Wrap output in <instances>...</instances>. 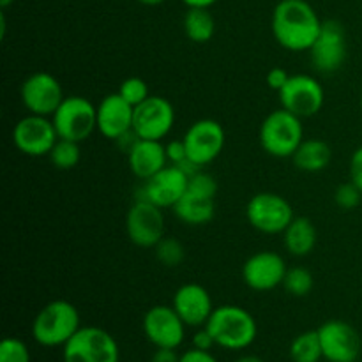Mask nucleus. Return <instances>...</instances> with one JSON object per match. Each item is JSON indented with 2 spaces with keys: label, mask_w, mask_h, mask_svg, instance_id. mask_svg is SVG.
Listing matches in <instances>:
<instances>
[{
  "label": "nucleus",
  "mask_w": 362,
  "mask_h": 362,
  "mask_svg": "<svg viewBox=\"0 0 362 362\" xmlns=\"http://www.w3.org/2000/svg\"><path fill=\"white\" fill-rule=\"evenodd\" d=\"M324 21L308 0H279L272 13V34L290 52H310Z\"/></svg>",
  "instance_id": "f257e3e1"
},
{
  "label": "nucleus",
  "mask_w": 362,
  "mask_h": 362,
  "mask_svg": "<svg viewBox=\"0 0 362 362\" xmlns=\"http://www.w3.org/2000/svg\"><path fill=\"white\" fill-rule=\"evenodd\" d=\"M205 327L214 338L216 346L232 352L251 346L258 336V325L253 315L235 304L216 308Z\"/></svg>",
  "instance_id": "f03ea898"
},
{
  "label": "nucleus",
  "mask_w": 362,
  "mask_h": 362,
  "mask_svg": "<svg viewBox=\"0 0 362 362\" xmlns=\"http://www.w3.org/2000/svg\"><path fill=\"white\" fill-rule=\"evenodd\" d=\"M81 329L76 306L69 300H52L39 310L32 322V338L46 349L64 346Z\"/></svg>",
  "instance_id": "7ed1b4c3"
},
{
  "label": "nucleus",
  "mask_w": 362,
  "mask_h": 362,
  "mask_svg": "<svg viewBox=\"0 0 362 362\" xmlns=\"http://www.w3.org/2000/svg\"><path fill=\"white\" fill-rule=\"evenodd\" d=\"M216 194L218 182L211 173L197 172L189 177L186 193L173 207L177 218L189 226H204L216 216Z\"/></svg>",
  "instance_id": "20e7f679"
},
{
  "label": "nucleus",
  "mask_w": 362,
  "mask_h": 362,
  "mask_svg": "<svg viewBox=\"0 0 362 362\" xmlns=\"http://www.w3.org/2000/svg\"><path fill=\"white\" fill-rule=\"evenodd\" d=\"M304 140L300 117L279 108L269 113L260 126V145L272 158H292Z\"/></svg>",
  "instance_id": "39448f33"
},
{
  "label": "nucleus",
  "mask_w": 362,
  "mask_h": 362,
  "mask_svg": "<svg viewBox=\"0 0 362 362\" xmlns=\"http://www.w3.org/2000/svg\"><path fill=\"white\" fill-rule=\"evenodd\" d=\"M64 362H119L120 350L108 331L94 325L81 327L62 346Z\"/></svg>",
  "instance_id": "423d86ee"
},
{
  "label": "nucleus",
  "mask_w": 362,
  "mask_h": 362,
  "mask_svg": "<svg viewBox=\"0 0 362 362\" xmlns=\"http://www.w3.org/2000/svg\"><path fill=\"white\" fill-rule=\"evenodd\" d=\"M52 120L59 138L81 144L98 129V106L83 95H67Z\"/></svg>",
  "instance_id": "0eeeda50"
},
{
  "label": "nucleus",
  "mask_w": 362,
  "mask_h": 362,
  "mask_svg": "<svg viewBox=\"0 0 362 362\" xmlns=\"http://www.w3.org/2000/svg\"><path fill=\"white\" fill-rule=\"evenodd\" d=\"M247 223L255 230L267 235H278L286 230V226L296 218L293 209L286 198L272 191H262L251 197L246 205Z\"/></svg>",
  "instance_id": "6e6552de"
},
{
  "label": "nucleus",
  "mask_w": 362,
  "mask_h": 362,
  "mask_svg": "<svg viewBox=\"0 0 362 362\" xmlns=\"http://www.w3.org/2000/svg\"><path fill=\"white\" fill-rule=\"evenodd\" d=\"M278 95L281 108L288 110L300 119L317 115L325 103L324 87L310 74H292Z\"/></svg>",
  "instance_id": "1a4fd4ad"
},
{
  "label": "nucleus",
  "mask_w": 362,
  "mask_h": 362,
  "mask_svg": "<svg viewBox=\"0 0 362 362\" xmlns=\"http://www.w3.org/2000/svg\"><path fill=\"white\" fill-rule=\"evenodd\" d=\"M126 232L138 247H154L165 237L163 209L148 200L136 198L126 214Z\"/></svg>",
  "instance_id": "9d476101"
},
{
  "label": "nucleus",
  "mask_w": 362,
  "mask_h": 362,
  "mask_svg": "<svg viewBox=\"0 0 362 362\" xmlns=\"http://www.w3.org/2000/svg\"><path fill=\"white\" fill-rule=\"evenodd\" d=\"M187 156L200 168L219 158L226 144V133L214 119H200L189 126L184 134Z\"/></svg>",
  "instance_id": "9b49d317"
},
{
  "label": "nucleus",
  "mask_w": 362,
  "mask_h": 362,
  "mask_svg": "<svg viewBox=\"0 0 362 362\" xmlns=\"http://www.w3.org/2000/svg\"><path fill=\"white\" fill-rule=\"evenodd\" d=\"M59 140L53 120L49 117L28 113L20 119L13 129V141L18 151L30 158H42L52 152Z\"/></svg>",
  "instance_id": "f8f14e48"
},
{
  "label": "nucleus",
  "mask_w": 362,
  "mask_h": 362,
  "mask_svg": "<svg viewBox=\"0 0 362 362\" xmlns=\"http://www.w3.org/2000/svg\"><path fill=\"white\" fill-rule=\"evenodd\" d=\"M175 124L173 105L163 95H148L144 103L134 106L133 129L144 140L166 138Z\"/></svg>",
  "instance_id": "ddd939ff"
},
{
  "label": "nucleus",
  "mask_w": 362,
  "mask_h": 362,
  "mask_svg": "<svg viewBox=\"0 0 362 362\" xmlns=\"http://www.w3.org/2000/svg\"><path fill=\"white\" fill-rule=\"evenodd\" d=\"M145 338L156 349H179L186 338V327L173 306L158 304L145 313L144 322Z\"/></svg>",
  "instance_id": "4468645a"
},
{
  "label": "nucleus",
  "mask_w": 362,
  "mask_h": 362,
  "mask_svg": "<svg viewBox=\"0 0 362 362\" xmlns=\"http://www.w3.org/2000/svg\"><path fill=\"white\" fill-rule=\"evenodd\" d=\"M20 98L28 113L52 117L66 99L62 85L53 74L34 73L21 83Z\"/></svg>",
  "instance_id": "2eb2a0df"
},
{
  "label": "nucleus",
  "mask_w": 362,
  "mask_h": 362,
  "mask_svg": "<svg viewBox=\"0 0 362 362\" xmlns=\"http://www.w3.org/2000/svg\"><path fill=\"white\" fill-rule=\"evenodd\" d=\"M324 359L329 362H356L361 356V336L349 322L327 320L317 329Z\"/></svg>",
  "instance_id": "dca6fc26"
},
{
  "label": "nucleus",
  "mask_w": 362,
  "mask_h": 362,
  "mask_svg": "<svg viewBox=\"0 0 362 362\" xmlns=\"http://www.w3.org/2000/svg\"><path fill=\"white\" fill-rule=\"evenodd\" d=\"M187 184H189V175L179 166L168 165L154 177L144 180L136 198L152 202L161 209H173L186 193Z\"/></svg>",
  "instance_id": "f3484780"
},
{
  "label": "nucleus",
  "mask_w": 362,
  "mask_h": 362,
  "mask_svg": "<svg viewBox=\"0 0 362 362\" xmlns=\"http://www.w3.org/2000/svg\"><path fill=\"white\" fill-rule=\"evenodd\" d=\"M310 53L311 62L320 73L338 71L346 59V35L343 25L336 20H325Z\"/></svg>",
  "instance_id": "a211bd4d"
},
{
  "label": "nucleus",
  "mask_w": 362,
  "mask_h": 362,
  "mask_svg": "<svg viewBox=\"0 0 362 362\" xmlns=\"http://www.w3.org/2000/svg\"><path fill=\"white\" fill-rule=\"evenodd\" d=\"M286 271L285 258L274 251H258L251 255L243 267V279L255 292H269L283 285Z\"/></svg>",
  "instance_id": "6ab92c4d"
},
{
  "label": "nucleus",
  "mask_w": 362,
  "mask_h": 362,
  "mask_svg": "<svg viewBox=\"0 0 362 362\" xmlns=\"http://www.w3.org/2000/svg\"><path fill=\"white\" fill-rule=\"evenodd\" d=\"M172 306L187 327H204L216 310L209 290L198 283L180 286L173 296Z\"/></svg>",
  "instance_id": "aec40b11"
},
{
  "label": "nucleus",
  "mask_w": 362,
  "mask_h": 362,
  "mask_svg": "<svg viewBox=\"0 0 362 362\" xmlns=\"http://www.w3.org/2000/svg\"><path fill=\"white\" fill-rule=\"evenodd\" d=\"M134 106L129 105L119 92L108 94L98 106V131L108 140H119L133 129Z\"/></svg>",
  "instance_id": "412c9836"
},
{
  "label": "nucleus",
  "mask_w": 362,
  "mask_h": 362,
  "mask_svg": "<svg viewBox=\"0 0 362 362\" xmlns=\"http://www.w3.org/2000/svg\"><path fill=\"white\" fill-rule=\"evenodd\" d=\"M126 156L131 172L141 182L154 177L156 173L161 172L165 166L170 165L168 158H166L165 145L159 140H144V138H140Z\"/></svg>",
  "instance_id": "4be33fe9"
},
{
  "label": "nucleus",
  "mask_w": 362,
  "mask_h": 362,
  "mask_svg": "<svg viewBox=\"0 0 362 362\" xmlns=\"http://www.w3.org/2000/svg\"><path fill=\"white\" fill-rule=\"evenodd\" d=\"M285 247L293 257H308L317 246L318 233L313 221L306 216H297L283 232Z\"/></svg>",
  "instance_id": "5701e85b"
},
{
  "label": "nucleus",
  "mask_w": 362,
  "mask_h": 362,
  "mask_svg": "<svg viewBox=\"0 0 362 362\" xmlns=\"http://www.w3.org/2000/svg\"><path fill=\"white\" fill-rule=\"evenodd\" d=\"M292 159L293 165H296L300 172L317 173L331 165L332 151L331 147H329V144H325L324 140L308 138V140H303V144L299 145V148H297L296 154L292 156Z\"/></svg>",
  "instance_id": "b1692460"
},
{
  "label": "nucleus",
  "mask_w": 362,
  "mask_h": 362,
  "mask_svg": "<svg viewBox=\"0 0 362 362\" xmlns=\"http://www.w3.org/2000/svg\"><path fill=\"white\" fill-rule=\"evenodd\" d=\"M182 25L187 37L193 42H198V45L211 41L216 32L214 16L205 7H187Z\"/></svg>",
  "instance_id": "393cba45"
},
{
  "label": "nucleus",
  "mask_w": 362,
  "mask_h": 362,
  "mask_svg": "<svg viewBox=\"0 0 362 362\" xmlns=\"http://www.w3.org/2000/svg\"><path fill=\"white\" fill-rule=\"evenodd\" d=\"M290 359L292 362H320L324 359L318 331H306L296 336L290 345Z\"/></svg>",
  "instance_id": "a878e982"
},
{
  "label": "nucleus",
  "mask_w": 362,
  "mask_h": 362,
  "mask_svg": "<svg viewBox=\"0 0 362 362\" xmlns=\"http://www.w3.org/2000/svg\"><path fill=\"white\" fill-rule=\"evenodd\" d=\"M49 161L55 168L59 170H73L74 166H78L81 159V151L80 144L78 141L64 140V138H59L57 144L53 145L52 152L48 154Z\"/></svg>",
  "instance_id": "bb28decb"
},
{
  "label": "nucleus",
  "mask_w": 362,
  "mask_h": 362,
  "mask_svg": "<svg viewBox=\"0 0 362 362\" xmlns=\"http://www.w3.org/2000/svg\"><path fill=\"white\" fill-rule=\"evenodd\" d=\"M283 286L290 296L306 297L315 286L313 274L304 267H290L283 279Z\"/></svg>",
  "instance_id": "cd10ccee"
},
{
  "label": "nucleus",
  "mask_w": 362,
  "mask_h": 362,
  "mask_svg": "<svg viewBox=\"0 0 362 362\" xmlns=\"http://www.w3.org/2000/svg\"><path fill=\"white\" fill-rule=\"evenodd\" d=\"M156 257L161 262L165 267H177L186 258V247L175 237L165 235L158 244L154 246Z\"/></svg>",
  "instance_id": "c85d7f7f"
},
{
  "label": "nucleus",
  "mask_w": 362,
  "mask_h": 362,
  "mask_svg": "<svg viewBox=\"0 0 362 362\" xmlns=\"http://www.w3.org/2000/svg\"><path fill=\"white\" fill-rule=\"evenodd\" d=\"M119 94L122 95L129 105L138 106L140 103H144L148 95H151V92H148L147 81L141 80V78L138 76H131V78H126V80L120 83Z\"/></svg>",
  "instance_id": "c756f323"
},
{
  "label": "nucleus",
  "mask_w": 362,
  "mask_h": 362,
  "mask_svg": "<svg viewBox=\"0 0 362 362\" xmlns=\"http://www.w3.org/2000/svg\"><path fill=\"white\" fill-rule=\"evenodd\" d=\"M0 362H30V350L20 338H6L0 343Z\"/></svg>",
  "instance_id": "7c9ffc66"
},
{
  "label": "nucleus",
  "mask_w": 362,
  "mask_h": 362,
  "mask_svg": "<svg viewBox=\"0 0 362 362\" xmlns=\"http://www.w3.org/2000/svg\"><path fill=\"white\" fill-rule=\"evenodd\" d=\"M361 200H362V191L352 182V180L336 187L334 202L338 207L343 209V211H352V209H357L359 207Z\"/></svg>",
  "instance_id": "2f4dec72"
},
{
  "label": "nucleus",
  "mask_w": 362,
  "mask_h": 362,
  "mask_svg": "<svg viewBox=\"0 0 362 362\" xmlns=\"http://www.w3.org/2000/svg\"><path fill=\"white\" fill-rule=\"evenodd\" d=\"M165 148L170 165H180V163H184L186 159H189L186 144H184V138L182 140H172L170 144L165 145Z\"/></svg>",
  "instance_id": "473e14b6"
},
{
  "label": "nucleus",
  "mask_w": 362,
  "mask_h": 362,
  "mask_svg": "<svg viewBox=\"0 0 362 362\" xmlns=\"http://www.w3.org/2000/svg\"><path fill=\"white\" fill-rule=\"evenodd\" d=\"M290 76H292V74L286 73L283 67H272V69L267 73V76H265V81H267V85L272 88V90L279 92L283 87H285Z\"/></svg>",
  "instance_id": "72a5a7b5"
},
{
  "label": "nucleus",
  "mask_w": 362,
  "mask_h": 362,
  "mask_svg": "<svg viewBox=\"0 0 362 362\" xmlns=\"http://www.w3.org/2000/svg\"><path fill=\"white\" fill-rule=\"evenodd\" d=\"M350 180L362 191V145L350 158Z\"/></svg>",
  "instance_id": "f704fd0d"
},
{
  "label": "nucleus",
  "mask_w": 362,
  "mask_h": 362,
  "mask_svg": "<svg viewBox=\"0 0 362 362\" xmlns=\"http://www.w3.org/2000/svg\"><path fill=\"white\" fill-rule=\"evenodd\" d=\"M212 346H216V341L211 332H209V329L205 325L204 327H198V331L193 334V349L211 352Z\"/></svg>",
  "instance_id": "c9c22d12"
},
{
  "label": "nucleus",
  "mask_w": 362,
  "mask_h": 362,
  "mask_svg": "<svg viewBox=\"0 0 362 362\" xmlns=\"http://www.w3.org/2000/svg\"><path fill=\"white\" fill-rule=\"evenodd\" d=\"M179 362H219L207 350H198V349H189L180 356Z\"/></svg>",
  "instance_id": "e433bc0d"
},
{
  "label": "nucleus",
  "mask_w": 362,
  "mask_h": 362,
  "mask_svg": "<svg viewBox=\"0 0 362 362\" xmlns=\"http://www.w3.org/2000/svg\"><path fill=\"white\" fill-rule=\"evenodd\" d=\"M180 356L177 354V349H156L152 354L151 362H179Z\"/></svg>",
  "instance_id": "4c0bfd02"
},
{
  "label": "nucleus",
  "mask_w": 362,
  "mask_h": 362,
  "mask_svg": "<svg viewBox=\"0 0 362 362\" xmlns=\"http://www.w3.org/2000/svg\"><path fill=\"white\" fill-rule=\"evenodd\" d=\"M187 7H205V9H211L218 0H182Z\"/></svg>",
  "instance_id": "58836bf2"
},
{
  "label": "nucleus",
  "mask_w": 362,
  "mask_h": 362,
  "mask_svg": "<svg viewBox=\"0 0 362 362\" xmlns=\"http://www.w3.org/2000/svg\"><path fill=\"white\" fill-rule=\"evenodd\" d=\"M136 2L144 4V6H148V7H154V6H161V4H165L166 0H136Z\"/></svg>",
  "instance_id": "ea45409f"
},
{
  "label": "nucleus",
  "mask_w": 362,
  "mask_h": 362,
  "mask_svg": "<svg viewBox=\"0 0 362 362\" xmlns=\"http://www.w3.org/2000/svg\"><path fill=\"white\" fill-rule=\"evenodd\" d=\"M233 362H265V361L260 359V357H257V356H244V357H240V359H237Z\"/></svg>",
  "instance_id": "a19ab883"
},
{
  "label": "nucleus",
  "mask_w": 362,
  "mask_h": 362,
  "mask_svg": "<svg viewBox=\"0 0 362 362\" xmlns=\"http://www.w3.org/2000/svg\"><path fill=\"white\" fill-rule=\"evenodd\" d=\"M13 2L14 0H0V7H2V9H7V7H9Z\"/></svg>",
  "instance_id": "79ce46f5"
},
{
  "label": "nucleus",
  "mask_w": 362,
  "mask_h": 362,
  "mask_svg": "<svg viewBox=\"0 0 362 362\" xmlns=\"http://www.w3.org/2000/svg\"><path fill=\"white\" fill-rule=\"evenodd\" d=\"M361 110H362V95H361Z\"/></svg>",
  "instance_id": "37998d69"
}]
</instances>
